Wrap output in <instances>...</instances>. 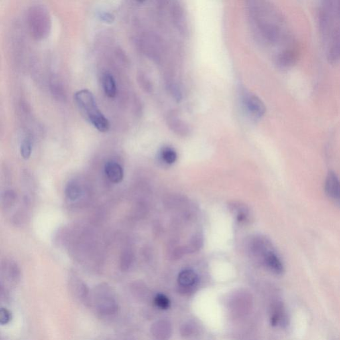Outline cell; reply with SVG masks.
<instances>
[{"label":"cell","mask_w":340,"mask_h":340,"mask_svg":"<svg viewBox=\"0 0 340 340\" xmlns=\"http://www.w3.org/2000/svg\"><path fill=\"white\" fill-rule=\"evenodd\" d=\"M247 9L259 38L267 44L282 47L283 52L276 59L277 64L284 67L292 64L296 60V46L281 13L265 1H249Z\"/></svg>","instance_id":"1"},{"label":"cell","mask_w":340,"mask_h":340,"mask_svg":"<svg viewBox=\"0 0 340 340\" xmlns=\"http://www.w3.org/2000/svg\"><path fill=\"white\" fill-rule=\"evenodd\" d=\"M319 23L328 59H340V1H324L320 7Z\"/></svg>","instance_id":"2"},{"label":"cell","mask_w":340,"mask_h":340,"mask_svg":"<svg viewBox=\"0 0 340 340\" xmlns=\"http://www.w3.org/2000/svg\"><path fill=\"white\" fill-rule=\"evenodd\" d=\"M74 100L84 117L95 129L101 133L109 131V122L100 111L93 94L90 90H78L74 94Z\"/></svg>","instance_id":"3"},{"label":"cell","mask_w":340,"mask_h":340,"mask_svg":"<svg viewBox=\"0 0 340 340\" xmlns=\"http://www.w3.org/2000/svg\"><path fill=\"white\" fill-rule=\"evenodd\" d=\"M94 306L100 314L112 316L117 313L118 302L111 288L106 284L96 287L93 296Z\"/></svg>","instance_id":"4"},{"label":"cell","mask_w":340,"mask_h":340,"mask_svg":"<svg viewBox=\"0 0 340 340\" xmlns=\"http://www.w3.org/2000/svg\"><path fill=\"white\" fill-rule=\"evenodd\" d=\"M249 249L253 258L265 267L269 261L278 255L270 240L263 236L253 237L249 243Z\"/></svg>","instance_id":"5"},{"label":"cell","mask_w":340,"mask_h":340,"mask_svg":"<svg viewBox=\"0 0 340 340\" xmlns=\"http://www.w3.org/2000/svg\"><path fill=\"white\" fill-rule=\"evenodd\" d=\"M241 101L245 110L249 115L256 119H260L266 113V107L262 100L248 90H244L241 94Z\"/></svg>","instance_id":"6"},{"label":"cell","mask_w":340,"mask_h":340,"mask_svg":"<svg viewBox=\"0 0 340 340\" xmlns=\"http://www.w3.org/2000/svg\"><path fill=\"white\" fill-rule=\"evenodd\" d=\"M324 191L328 198L340 207V180L337 175L332 171L326 176Z\"/></svg>","instance_id":"7"},{"label":"cell","mask_w":340,"mask_h":340,"mask_svg":"<svg viewBox=\"0 0 340 340\" xmlns=\"http://www.w3.org/2000/svg\"><path fill=\"white\" fill-rule=\"evenodd\" d=\"M167 125L175 134L182 136H186L190 133V126L183 121L176 113L172 112L168 114L166 119Z\"/></svg>","instance_id":"8"},{"label":"cell","mask_w":340,"mask_h":340,"mask_svg":"<svg viewBox=\"0 0 340 340\" xmlns=\"http://www.w3.org/2000/svg\"><path fill=\"white\" fill-rule=\"evenodd\" d=\"M171 16L172 21L179 30L182 33H186L188 30V21L186 11L182 5L178 2L174 3L171 7Z\"/></svg>","instance_id":"9"},{"label":"cell","mask_w":340,"mask_h":340,"mask_svg":"<svg viewBox=\"0 0 340 340\" xmlns=\"http://www.w3.org/2000/svg\"><path fill=\"white\" fill-rule=\"evenodd\" d=\"M172 325L165 320L155 322L151 327V333L158 340H168L172 335Z\"/></svg>","instance_id":"10"},{"label":"cell","mask_w":340,"mask_h":340,"mask_svg":"<svg viewBox=\"0 0 340 340\" xmlns=\"http://www.w3.org/2000/svg\"><path fill=\"white\" fill-rule=\"evenodd\" d=\"M70 284L72 293L79 301L86 304H90L89 290L83 282L79 280L72 281Z\"/></svg>","instance_id":"11"},{"label":"cell","mask_w":340,"mask_h":340,"mask_svg":"<svg viewBox=\"0 0 340 340\" xmlns=\"http://www.w3.org/2000/svg\"><path fill=\"white\" fill-rule=\"evenodd\" d=\"M105 172L107 178L111 182L118 184L122 182L124 178V171L121 165L115 162L107 163Z\"/></svg>","instance_id":"12"},{"label":"cell","mask_w":340,"mask_h":340,"mask_svg":"<svg viewBox=\"0 0 340 340\" xmlns=\"http://www.w3.org/2000/svg\"><path fill=\"white\" fill-rule=\"evenodd\" d=\"M102 84L106 95L109 98H115L117 95V88L113 76L109 72H106L102 76Z\"/></svg>","instance_id":"13"},{"label":"cell","mask_w":340,"mask_h":340,"mask_svg":"<svg viewBox=\"0 0 340 340\" xmlns=\"http://www.w3.org/2000/svg\"><path fill=\"white\" fill-rule=\"evenodd\" d=\"M198 282V275L192 270H184L178 276V283L182 288H190Z\"/></svg>","instance_id":"14"},{"label":"cell","mask_w":340,"mask_h":340,"mask_svg":"<svg viewBox=\"0 0 340 340\" xmlns=\"http://www.w3.org/2000/svg\"><path fill=\"white\" fill-rule=\"evenodd\" d=\"M231 210L234 215H235L236 219L240 223L246 222L249 219V211L247 206L243 205L242 204H231Z\"/></svg>","instance_id":"15"},{"label":"cell","mask_w":340,"mask_h":340,"mask_svg":"<svg viewBox=\"0 0 340 340\" xmlns=\"http://www.w3.org/2000/svg\"><path fill=\"white\" fill-rule=\"evenodd\" d=\"M161 158L167 164H173L176 162L178 155L176 151L170 147H164L161 151Z\"/></svg>","instance_id":"16"},{"label":"cell","mask_w":340,"mask_h":340,"mask_svg":"<svg viewBox=\"0 0 340 340\" xmlns=\"http://www.w3.org/2000/svg\"><path fill=\"white\" fill-rule=\"evenodd\" d=\"M66 196L70 200H76L80 196V188L77 183L70 182L68 183L66 189Z\"/></svg>","instance_id":"17"},{"label":"cell","mask_w":340,"mask_h":340,"mask_svg":"<svg viewBox=\"0 0 340 340\" xmlns=\"http://www.w3.org/2000/svg\"><path fill=\"white\" fill-rule=\"evenodd\" d=\"M31 148H32V146H31L30 139L25 138L21 145V154L23 158L25 159V160L29 158L31 154Z\"/></svg>","instance_id":"18"},{"label":"cell","mask_w":340,"mask_h":340,"mask_svg":"<svg viewBox=\"0 0 340 340\" xmlns=\"http://www.w3.org/2000/svg\"><path fill=\"white\" fill-rule=\"evenodd\" d=\"M155 304L161 309L165 310L170 306V300L164 294H158L154 298Z\"/></svg>","instance_id":"19"},{"label":"cell","mask_w":340,"mask_h":340,"mask_svg":"<svg viewBox=\"0 0 340 340\" xmlns=\"http://www.w3.org/2000/svg\"><path fill=\"white\" fill-rule=\"evenodd\" d=\"M11 320V314L7 308H1L0 310V323L1 325H6Z\"/></svg>","instance_id":"20"},{"label":"cell","mask_w":340,"mask_h":340,"mask_svg":"<svg viewBox=\"0 0 340 340\" xmlns=\"http://www.w3.org/2000/svg\"><path fill=\"white\" fill-rule=\"evenodd\" d=\"M101 17L103 20L105 21H110V22L113 21L114 19L113 15L110 14L109 13H101Z\"/></svg>","instance_id":"21"}]
</instances>
